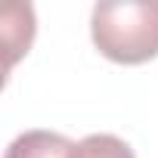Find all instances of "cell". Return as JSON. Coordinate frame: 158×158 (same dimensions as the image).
I'll use <instances>...</instances> for the list:
<instances>
[{"mask_svg":"<svg viewBox=\"0 0 158 158\" xmlns=\"http://www.w3.org/2000/svg\"><path fill=\"white\" fill-rule=\"evenodd\" d=\"M96 50L118 65H143L158 56V0H106L90 13Z\"/></svg>","mask_w":158,"mask_h":158,"instance_id":"obj_1","label":"cell"},{"mask_svg":"<svg viewBox=\"0 0 158 158\" xmlns=\"http://www.w3.org/2000/svg\"><path fill=\"white\" fill-rule=\"evenodd\" d=\"M77 143L56 130H25L19 133L3 158H74Z\"/></svg>","mask_w":158,"mask_h":158,"instance_id":"obj_2","label":"cell"},{"mask_svg":"<svg viewBox=\"0 0 158 158\" xmlns=\"http://www.w3.org/2000/svg\"><path fill=\"white\" fill-rule=\"evenodd\" d=\"M74 158H136L133 149L115 133H90L77 143Z\"/></svg>","mask_w":158,"mask_h":158,"instance_id":"obj_3","label":"cell"}]
</instances>
